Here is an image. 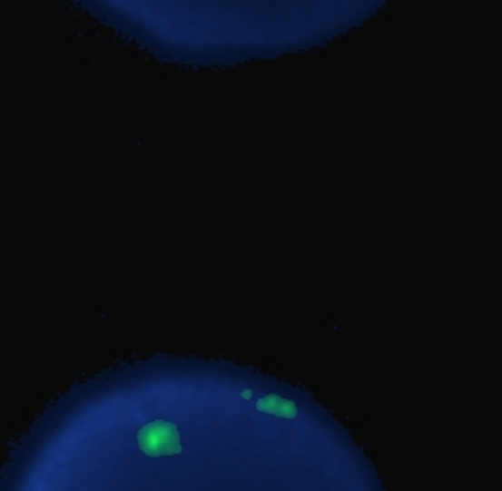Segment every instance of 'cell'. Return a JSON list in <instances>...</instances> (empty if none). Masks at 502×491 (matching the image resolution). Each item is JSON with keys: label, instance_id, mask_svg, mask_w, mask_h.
<instances>
[{"label": "cell", "instance_id": "1", "mask_svg": "<svg viewBox=\"0 0 502 491\" xmlns=\"http://www.w3.org/2000/svg\"><path fill=\"white\" fill-rule=\"evenodd\" d=\"M139 448L150 457L175 456L182 452L179 427L168 420H155L137 431Z\"/></svg>", "mask_w": 502, "mask_h": 491}, {"label": "cell", "instance_id": "3", "mask_svg": "<svg viewBox=\"0 0 502 491\" xmlns=\"http://www.w3.org/2000/svg\"><path fill=\"white\" fill-rule=\"evenodd\" d=\"M242 398H244V399H251V392H250V390H244V392H242Z\"/></svg>", "mask_w": 502, "mask_h": 491}, {"label": "cell", "instance_id": "2", "mask_svg": "<svg viewBox=\"0 0 502 491\" xmlns=\"http://www.w3.org/2000/svg\"><path fill=\"white\" fill-rule=\"evenodd\" d=\"M257 409L268 415H274L280 418H294L298 415V408L292 401H287L276 394H271L268 398H262L257 401Z\"/></svg>", "mask_w": 502, "mask_h": 491}]
</instances>
